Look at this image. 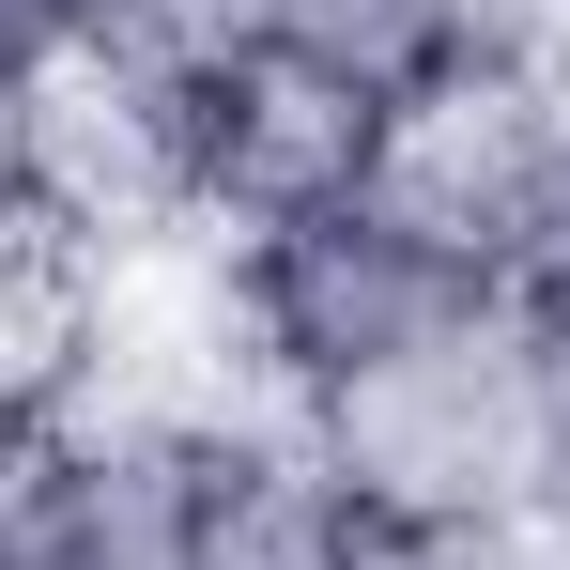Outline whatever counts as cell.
Instances as JSON below:
<instances>
[{
  "label": "cell",
  "instance_id": "obj_2",
  "mask_svg": "<svg viewBox=\"0 0 570 570\" xmlns=\"http://www.w3.org/2000/svg\"><path fill=\"white\" fill-rule=\"evenodd\" d=\"M371 200L432 263H463L493 308H524L570 247V47H463V62H432L385 108Z\"/></svg>",
  "mask_w": 570,
  "mask_h": 570
},
{
  "label": "cell",
  "instance_id": "obj_4",
  "mask_svg": "<svg viewBox=\"0 0 570 570\" xmlns=\"http://www.w3.org/2000/svg\"><path fill=\"white\" fill-rule=\"evenodd\" d=\"M200 416L78 385L16 432V556L31 570H200Z\"/></svg>",
  "mask_w": 570,
  "mask_h": 570
},
{
  "label": "cell",
  "instance_id": "obj_10",
  "mask_svg": "<svg viewBox=\"0 0 570 570\" xmlns=\"http://www.w3.org/2000/svg\"><path fill=\"white\" fill-rule=\"evenodd\" d=\"M0 570H31V556H16V448H0Z\"/></svg>",
  "mask_w": 570,
  "mask_h": 570
},
{
  "label": "cell",
  "instance_id": "obj_1",
  "mask_svg": "<svg viewBox=\"0 0 570 570\" xmlns=\"http://www.w3.org/2000/svg\"><path fill=\"white\" fill-rule=\"evenodd\" d=\"M493 293L463 263H432L371 186L324 200V216H278L247 247H216V340L232 371L263 385V416H340L355 385H385L401 355L463 340Z\"/></svg>",
  "mask_w": 570,
  "mask_h": 570
},
{
  "label": "cell",
  "instance_id": "obj_3",
  "mask_svg": "<svg viewBox=\"0 0 570 570\" xmlns=\"http://www.w3.org/2000/svg\"><path fill=\"white\" fill-rule=\"evenodd\" d=\"M324 463L355 478V509H540L556 493V385H540V324L478 308L463 340L401 355L355 385L340 416H293Z\"/></svg>",
  "mask_w": 570,
  "mask_h": 570
},
{
  "label": "cell",
  "instance_id": "obj_6",
  "mask_svg": "<svg viewBox=\"0 0 570 570\" xmlns=\"http://www.w3.org/2000/svg\"><path fill=\"white\" fill-rule=\"evenodd\" d=\"M355 478L293 416H200V570H355Z\"/></svg>",
  "mask_w": 570,
  "mask_h": 570
},
{
  "label": "cell",
  "instance_id": "obj_11",
  "mask_svg": "<svg viewBox=\"0 0 570 570\" xmlns=\"http://www.w3.org/2000/svg\"><path fill=\"white\" fill-rule=\"evenodd\" d=\"M47 16H78V31H94V16H108V0H47Z\"/></svg>",
  "mask_w": 570,
  "mask_h": 570
},
{
  "label": "cell",
  "instance_id": "obj_8",
  "mask_svg": "<svg viewBox=\"0 0 570 570\" xmlns=\"http://www.w3.org/2000/svg\"><path fill=\"white\" fill-rule=\"evenodd\" d=\"M278 16H293V0H108L94 47H108V62H139V78H170V94H200V78L263 62Z\"/></svg>",
  "mask_w": 570,
  "mask_h": 570
},
{
  "label": "cell",
  "instance_id": "obj_5",
  "mask_svg": "<svg viewBox=\"0 0 570 570\" xmlns=\"http://www.w3.org/2000/svg\"><path fill=\"white\" fill-rule=\"evenodd\" d=\"M371 155H385V108L324 62H293V47H263V62L186 94V232L247 247L278 216H324V200L371 186Z\"/></svg>",
  "mask_w": 570,
  "mask_h": 570
},
{
  "label": "cell",
  "instance_id": "obj_9",
  "mask_svg": "<svg viewBox=\"0 0 570 570\" xmlns=\"http://www.w3.org/2000/svg\"><path fill=\"white\" fill-rule=\"evenodd\" d=\"M355 570H570L540 509H371Z\"/></svg>",
  "mask_w": 570,
  "mask_h": 570
},
{
  "label": "cell",
  "instance_id": "obj_7",
  "mask_svg": "<svg viewBox=\"0 0 570 570\" xmlns=\"http://www.w3.org/2000/svg\"><path fill=\"white\" fill-rule=\"evenodd\" d=\"M278 47L324 62V78H355L371 108H401L463 47H570V0H293Z\"/></svg>",
  "mask_w": 570,
  "mask_h": 570
}]
</instances>
